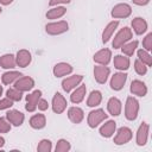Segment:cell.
Instances as JSON below:
<instances>
[{
    "label": "cell",
    "instance_id": "obj_8",
    "mask_svg": "<svg viewBox=\"0 0 152 152\" xmlns=\"http://www.w3.org/2000/svg\"><path fill=\"white\" fill-rule=\"evenodd\" d=\"M83 80V76L82 75H74V76H70L65 80H63L62 82V88L64 91L69 93L71 89L76 88V86H78Z\"/></svg>",
    "mask_w": 152,
    "mask_h": 152
},
{
    "label": "cell",
    "instance_id": "obj_40",
    "mask_svg": "<svg viewBox=\"0 0 152 152\" xmlns=\"http://www.w3.org/2000/svg\"><path fill=\"white\" fill-rule=\"evenodd\" d=\"M37 107H38V109H40V110H46L48 107H49V103H48L46 100H44V99H39L38 103H37Z\"/></svg>",
    "mask_w": 152,
    "mask_h": 152
},
{
    "label": "cell",
    "instance_id": "obj_31",
    "mask_svg": "<svg viewBox=\"0 0 152 152\" xmlns=\"http://www.w3.org/2000/svg\"><path fill=\"white\" fill-rule=\"evenodd\" d=\"M137 46H138V42H137V40H133V42H131V43H128V44H124V45L121 46V50H122V52H124L125 55L132 56V55L134 53Z\"/></svg>",
    "mask_w": 152,
    "mask_h": 152
},
{
    "label": "cell",
    "instance_id": "obj_2",
    "mask_svg": "<svg viewBox=\"0 0 152 152\" xmlns=\"http://www.w3.org/2000/svg\"><path fill=\"white\" fill-rule=\"evenodd\" d=\"M131 38H132V31H131V28L124 27V28H121V30L116 33V36L114 37L112 45H113L114 49H119V48H121L124 44H126Z\"/></svg>",
    "mask_w": 152,
    "mask_h": 152
},
{
    "label": "cell",
    "instance_id": "obj_1",
    "mask_svg": "<svg viewBox=\"0 0 152 152\" xmlns=\"http://www.w3.org/2000/svg\"><path fill=\"white\" fill-rule=\"evenodd\" d=\"M138 112H139V103H138V101L134 97H132V96L127 97L126 104H125V116H126V119L131 120V121L135 120L137 116H138Z\"/></svg>",
    "mask_w": 152,
    "mask_h": 152
},
{
    "label": "cell",
    "instance_id": "obj_22",
    "mask_svg": "<svg viewBox=\"0 0 152 152\" xmlns=\"http://www.w3.org/2000/svg\"><path fill=\"white\" fill-rule=\"evenodd\" d=\"M15 57L12 53H6L0 57V66L4 69H12L15 66Z\"/></svg>",
    "mask_w": 152,
    "mask_h": 152
},
{
    "label": "cell",
    "instance_id": "obj_28",
    "mask_svg": "<svg viewBox=\"0 0 152 152\" xmlns=\"http://www.w3.org/2000/svg\"><path fill=\"white\" fill-rule=\"evenodd\" d=\"M101 100H102V95L99 90H93L87 100V104L89 107H96L101 103Z\"/></svg>",
    "mask_w": 152,
    "mask_h": 152
},
{
    "label": "cell",
    "instance_id": "obj_5",
    "mask_svg": "<svg viewBox=\"0 0 152 152\" xmlns=\"http://www.w3.org/2000/svg\"><path fill=\"white\" fill-rule=\"evenodd\" d=\"M132 139V131L128 127H121L119 128L116 135L114 137V142L116 145H124Z\"/></svg>",
    "mask_w": 152,
    "mask_h": 152
},
{
    "label": "cell",
    "instance_id": "obj_14",
    "mask_svg": "<svg viewBox=\"0 0 152 152\" xmlns=\"http://www.w3.org/2000/svg\"><path fill=\"white\" fill-rule=\"evenodd\" d=\"M110 57H112L110 50L109 49H102L94 55V62H96L101 65H107L110 61Z\"/></svg>",
    "mask_w": 152,
    "mask_h": 152
},
{
    "label": "cell",
    "instance_id": "obj_6",
    "mask_svg": "<svg viewBox=\"0 0 152 152\" xmlns=\"http://www.w3.org/2000/svg\"><path fill=\"white\" fill-rule=\"evenodd\" d=\"M132 12V8L127 4H118L112 10L113 18H127Z\"/></svg>",
    "mask_w": 152,
    "mask_h": 152
},
{
    "label": "cell",
    "instance_id": "obj_35",
    "mask_svg": "<svg viewBox=\"0 0 152 152\" xmlns=\"http://www.w3.org/2000/svg\"><path fill=\"white\" fill-rule=\"evenodd\" d=\"M70 142L65 139H59L57 141V145H56V152H66L70 150Z\"/></svg>",
    "mask_w": 152,
    "mask_h": 152
},
{
    "label": "cell",
    "instance_id": "obj_32",
    "mask_svg": "<svg viewBox=\"0 0 152 152\" xmlns=\"http://www.w3.org/2000/svg\"><path fill=\"white\" fill-rule=\"evenodd\" d=\"M138 57H139V59H140L144 64H146L147 66H151V65H152V57H151V55H150L146 50H139V51H138Z\"/></svg>",
    "mask_w": 152,
    "mask_h": 152
},
{
    "label": "cell",
    "instance_id": "obj_46",
    "mask_svg": "<svg viewBox=\"0 0 152 152\" xmlns=\"http://www.w3.org/2000/svg\"><path fill=\"white\" fill-rule=\"evenodd\" d=\"M1 11H2V10H1V7H0V13H1Z\"/></svg>",
    "mask_w": 152,
    "mask_h": 152
},
{
    "label": "cell",
    "instance_id": "obj_7",
    "mask_svg": "<svg viewBox=\"0 0 152 152\" xmlns=\"http://www.w3.org/2000/svg\"><path fill=\"white\" fill-rule=\"evenodd\" d=\"M40 96H42L40 90H34L33 93L26 95V106H25V108H26L27 112H34L36 110L37 103H38Z\"/></svg>",
    "mask_w": 152,
    "mask_h": 152
},
{
    "label": "cell",
    "instance_id": "obj_23",
    "mask_svg": "<svg viewBox=\"0 0 152 152\" xmlns=\"http://www.w3.org/2000/svg\"><path fill=\"white\" fill-rule=\"evenodd\" d=\"M132 27L137 34H142L147 30V23L142 18H135L132 20Z\"/></svg>",
    "mask_w": 152,
    "mask_h": 152
},
{
    "label": "cell",
    "instance_id": "obj_15",
    "mask_svg": "<svg viewBox=\"0 0 152 152\" xmlns=\"http://www.w3.org/2000/svg\"><path fill=\"white\" fill-rule=\"evenodd\" d=\"M31 53L23 49V50H19L18 53H17V57H15V63L18 66H21V68H25L30 63H31Z\"/></svg>",
    "mask_w": 152,
    "mask_h": 152
},
{
    "label": "cell",
    "instance_id": "obj_36",
    "mask_svg": "<svg viewBox=\"0 0 152 152\" xmlns=\"http://www.w3.org/2000/svg\"><path fill=\"white\" fill-rule=\"evenodd\" d=\"M134 69H135V71H137L138 75H145L146 71H147V65L144 64L140 59H135V62H134Z\"/></svg>",
    "mask_w": 152,
    "mask_h": 152
},
{
    "label": "cell",
    "instance_id": "obj_12",
    "mask_svg": "<svg viewBox=\"0 0 152 152\" xmlns=\"http://www.w3.org/2000/svg\"><path fill=\"white\" fill-rule=\"evenodd\" d=\"M110 70L109 68L104 66V65H97L94 68V76H95V80L97 83H106L107 78H108V75H109Z\"/></svg>",
    "mask_w": 152,
    "mask_h": 152
},
{
    "label": "cell",
    "instance_id": "obj_21",
    "mask_svg": "<svg viewBox=\"0 0 152 152\" xmlns=\"http://www.w3.org/2000/svg\"><path fill=\"white\" fill-rule=\"evenodd\" d=\"M115 128H116V122L113 121V120H108L104 125L101 126L100 128V134L104 138H109L113 135V133L115 132Z\"/></svg>",
    "mask_w": 152,
    "mask_h": 152
},
{
    "label": "cell",
    "instance_id": "obj_44",
    "mask_svg": "<svg viewBox=\"0 0 152 152\" xmlns=\"http://www.w3.org/2000/svg\"><path fill=\"white\" fill-rule=\"evenodd\" d=\"M5 145V139L2 137H0V147H2Z\"/></svg>",
    "mask_w": 152,
    "mask_h": 152
},
{
    "label": "cell",
    "instance_id": "obj_20",
    "mask_svg": "<svg viewBox=\"0 0 152 152\" xmlns=\"http://www.w3.org/2000/svg\"><path fill=\"white\" fill-rule=\"evenodd\" d=\"M131 91H132L134 95L145 96L146 93H147V87L145 86L144 82H141V81H139V80H134V81L131 83Z\"/></svg>",
    "mask_w": 152,
    "mask_h": 152
},
{
    "label": "cell",
    "instance_id": "obj_3",
    "mask_svg": "<svg viewBox=\"0 0 152 152\" xmlns=\"http://www.w3.org/2000/svg\"><path fill=\"white\" fill-rule=\"evenodd\" d=\"M108 118V115L104 113L103 109H95L91 110L88 115V125L91 128H95L99 124H101L103 120H106Z\"/></svg>",
    "mask_w": 152,
    "mask_h": 152
},
{
    "label": "cell",
    "instance_id": "obj_33",
    "mask_svg": "<svg viewBox=\"0 0 152 152\" xmlns=\"http://www.w3.org/2000/svg\"><path fill=\"white\" fill-rule=\"evenodd\" d=\"M7 97L8 99H11L13 102L14 101H20L21 100V95H23V91H20V90H18L17 88H11V89H8L7 90Z\"/></svg>",
    "mask_w": 152,
    "mask_h": 152
},
{
    "label": "cell",
    "instance_id": "obj_27",
    "mask_svg": "<svg viewBox=\"0 0 152 152\" xmlns=\"http://www.w3.org/2000/svg\"><path fill=\"white\" fill-rule=\"evenodd\" d=\"M86 91H87L86 86H80L78 88H76V90L70 95L71 102L72 103H80V102H82V100L86 96Z\"/></svg>",
    "mask_w": 152,
    "mask_h": 152
},
{
    "label": "cell",
    "instance_id": "obj_30",
    "mask_svg": "<svg viewBox=\"0 0 152 152\" xmlns=\"http://www.w3.org/2000/svg\"><path fill=\"white\" fill-rule=\"evenodd\" d=\"M20 76H23V75L19 71H7L1 76V81L4 84H11L15 80H18Z\"/></svg>",
    "mask_w": 152,
    "mask_h": 152
},
{
    "label": "cell",
    "instance_id": "obj_24",
    "mask_svg": "<svg viewBox=\"0 0 152 152\" xmlns=\"http://www.w3.org/2000/svg\"><path fill=\"white\" fill-rule=\"evenodd\" d=\"M118 25H119V21H110L106 27H104V30H103V32H102V42L103 43H107L108 40H109V38L112 37V34L114 33V31L116 30V27H118Z\"/></svg>",
    "mask_w": 152,
    "mask_h": 152
},
{
    "label": "cell",
    "instance_id": "obj_29",
    "mask_svg": "<svg viewBox=\"0 0 152 152\" xmlns=\"http://www.w3.org/2000/svg\"><path fill=\"white\" fill-rule=\"evenodd\" d=\"M65 12H66V10H65L64 7L57 6V7L51 8V10H49V11L46 12V18H48V19H58V18L63 17V15L65 14Z\"/></svg>",
    "mask_w": 152,
    "mask_h": 152
},
{
    "label": "cell",
    "instance_id": "obj_11",
    "mask_svg": "<svg viewBox=\"0 0 152 152\" xmlns=\"http://www.w3.org/2000/svg\"><path fill=\"white\" fill-rule=\"evenodd\" d=\"M127 80V75L125 72H116L112 76L110 80V88L113 90H120L124 88L125 83Z\"/></svg>",
    "mask_w": 152,
    "mask_h": 152
},
{
    "label": "cell",
    "instance_id": "obj_38",
    "mask_svg": "<svg viewBox=\"0 0 152 152\" xmlns=\"http://www.w3.org/2000/svg\"><path fill=\"white\" fill-rule=\"evenodd\" d=\"M142 45H144V48H145L146 51H151V50H152V33H148V34L144 38Z\"/></svg>",
    "mask_w": 152,
    "mask_h": 152
},
{
    "label": "cell",
    "instance_id": "obj_9",
    "mask_svg": "<svg viewBox=\"0 0 152 152\" xmlns=\"http://www.w3.org/2000/svg\"><path fill=\"white\" fill-rule=\"evenodd\" d=\"M66 108V100L63 97L61 93H56L52 99V110L57 114H61Z\"/></svg>",
    "mask_w": 152,
    "mask_h": 152
},
{
    "label": "cell",
    "instance_id": "obj_43",
    "mask_svg": "<svg viewBox=\"0 0 152 152\" xmlns=\"http://www.w3.org/2000/svg\"><path fill=\"white\" fill-rule=\"evenodd\" d=\"M12 1L13 0H0V4H2V5H10Z\"/></svg>",
    "mask_w": 152,
    "mask_h": 152
},
{
    "label": "cell",
    "instance_id": "obj_10",
    "mask_svg": "<svg viewBox=\"0 0 152 152\" xmlns=\"http://www.w3.org/2000/svg\"><path fill=\"white\" fill-rule=\"evenodd\" d=\"M33 86H34L33 78H31L28 76H24V77H19L17 80V82L14 84V88H17L18 90H20V91L24 93V91L31 90L33 88Z\"/></svg>",
    "mask_w": 152,
    "mask_h": 152
},
{
    "label": "cell",
    "instance_id": "obj_26",
    "mask_svg": "<svg viewBox=\"0 0 152 152\" xmlns=\"http://www.w3.org/2000/svg\"><path fill=\"white\" fill-rule=\"evenodd\" d=\"M114 66L118 70H127L129 68V58L118 55L114 57Z\"/></svg>",
    "mask_w": 152,
    "mask_h": 152
},
{
    "label": "cell",
    "instance_id": "obj_18",
    "mask_svg": "<svg viewBox=\"0 0 152 152\" xmlns=\"http://www.w3.org/2000/svg\"><path fill=\"white\" fill-rule=\"evenodd\" d=\"M107 109L113 116H118L121 113V101L118 97H110L107 103Z\"/></svg>",
    "mask_w": 152,
    "mask_h": 152
},
{
    "label": "cell",
    "instance_id": "obj_39",
    "mask_svg": "<svg viewBox=\"0 0 152 152\" xmlns=\"http://www.w3.org/2000/svg\"><path fill=\"white\" fill-rule=\"evenodd\" d=\"M12 106H13V101H12L11 99L6 97V99L0 100V110L7 109V108H10V107H12Z\"/></svg>",
    "mask_w": 152,
    "mask_h": 152
},
{
    "label": "cell",
    "instance_id": "obj_19",
    "mask_svg": "<svg viewBox=\"0 0 152 152\" xmlns=\"http://www.w3.org/2000/svg\"><path fill=\"white\" fill-rule=\"evenodd\" d=\"M68 118L70 119L71 122H74V124H80V122L83 120V118H84V113H83V110H82L81 108H78V107H71V108H69V110H68Z\"/></svg>",
    "mask_w": 152,
    "mask_h": 152
},
{
    "label": "cell",
    "instance_id": "obj_41",
    "mask_svg": "<svg viewBox=\"0 0 152 152\" xmlns=\"http://www.w3.org/2000/svg\"><path fill=\"white\" fill-rule=\"evenodd\" d=\"M70 0H50L49 1V5L50 6H56L58 4H69Z\"/></svg>",
    "mask_w": 152,
    "mask_h": 152
},
{
    "label": "cell",
    "instance_id": "obj_37",
    "mask_svg": "<svg viewBox=\"0 0 152 152\" xmlns=\"http://www.w3.org/2000/svg\"><path fill=\"white\" fill-rule=\"evenodd\" d=\"M11 129L10 121H7L5 118H0V133H7Z\"/></svg>",
    "mask_w": 152,
    "mask_h": 152
},
{
    "label": "cell",
    "instance_id": "obj_34",
    "mask_svg": "<svg viewBox=\"0 0 152 152\" xmlns=\"http://www.w3.org/2000/svg\"><path fill=\"white\" fill-rule=\"evenodd\" d=\"M52 148V144L49 139H43L40 140V142L37 146V151L38 152H50Z\"/></svg>",
    "mask_w": 152,
    "mask_h": 152
},
{
    "label": "cell",
    "instance_id": "obj_17",
    "mask_svg": "<svg viewBox=\"0 0 152 152\" xmlns=\"http://www.w3.org/2000/svg\"><path fill=\"white\" fill-rule=\"evenodd\" d=\"M71 71H72V66L70 64H68V63H64V62L57 63L53 66V75L56 77H62V76L69 75Z\"/></svg>",
    "mask_w": 152,
    "mask_h": 152
},
{
    "label": "cell",
    "instance_id": "obj_4",
    "mask_svg": "<svg viewBox=\"0 0 152 152\" xmlns=\"http://www.w3.org/2000/svg\"><path fill=\"white\" fill-rule=\"evenodd\" d=\"M69 28V25L66 21L62 20V21H57V23H50L45 26V30L49 34H61V33H64L66 32Z\"/></svg>",
    "mask_w": 152,
    "mask_h": 152
},
{
    "label": "cell",
    "instance_id": "obj_13",
    "mask_svg": "<svg viewBox=\"0 0 152 152\" xmlns=\"http://www.w3.org/2000/svg\"><path fill=\"white\" fill-rule=\"evenodd\" d=\"M6 118L7 120L10 121V124H12L13 126H21L23 122H24V114L17 109H12V110H8L6 113Z\"/></svg>",
    "mask_w": 152,
    "mask_h": 152
},
{
    "label": "cell",
    "instance_id": "obj_25",
    "mask_svg": "<svg viewBox=\"0 0 152 152\" xmlns=\"http://www.w3.org/2000/svg\"><path fill=\"white\" fill-rule=\"evenodd\" d=\"M46 124V119L43 114H36L30 119V126L34 129H40L45 126Z\"/></svg>",
    "mask_w": 152,
    "mask_h": 152
},
{
    "label": "cell",
    "instance_id": "obj_45",
    "mask_svg": "<svg viewBox=\"0 0 152 152\" xmlns=\"http://www.w3.org/2000/svg\"><path fill=\"white\" fill-rule=\"evenodd\" d=\"M2 95V86H0V96Z\"/></svg>",
    "mask_w": 152,
    "mask_h": 152
},
{
    "label": "cell",
    "instance_id": "obj_42",
    "mask_svg": "<svg viewBox=\"0 0 152 152\" xmlns=\"http://www.w3.org/2000/svg\"><path fill=\"white\" fill-rule=\"evenodd\" d=\"M133 2L138 6H144V5H147L150 2V0H133Z\"/></svg>",
    "mask_w": 152,
    "mask_h": 152
},
{
    "label": "cell",
    "instance_id": "obj_16",
    "mask_svg": "<svg viewBox=\"0 0 152 152\" xmlns=\"http://www.w3.org/2000/svg\"><path fill=\"white\" fill-rule=\"evenodd\" d=\"M148 125L146 122H142L137 132V144L139 146H144L147 141V137H148Z\"/></svg>",
    "mask_w": 152,
    "mask_h": 152
}]
</instances>
